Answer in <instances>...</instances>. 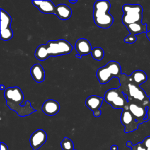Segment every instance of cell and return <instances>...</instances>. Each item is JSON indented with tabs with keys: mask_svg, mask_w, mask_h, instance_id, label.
Segmentation results:
<instances>
[{
	"mask_svg": "<svg viewBox=\"0 0 150 150\" xmlns=\"http://www.w3.org/2000/svg\"><path fill=\"white\" fill-rule=\"evenodd\" d=\"M1 89L2 90H4V89H5V86H4L3 85H1Z\"/></svg>",
	"mask_w": 150,
	"mask_h": 150,
	"instance_id": "29",
	"label": "cell"
},
{
	"mask_svg": "<svg viewBox=\"0 0 150 150\" xmlns=\"http://www.w3.org/2000/svg\"><path fill=\"white\" fill-rule=\"evenodd\" d=\"M110 2L107 0L96 1L93 6V17L95 24L102 29L109 28L114 22V17L110 13Z\"/></svg>",
	"mask_w": 150,
	"mask_h": 150,
	"instance_id": "4",
	"label": "cell"
},
{
	"mask_svg": "<svg viewBox=\"0 0 150 150\" xmlns=\"http://www.w3.org/2000/svg\"><path fill=\"white\" fill-rule=\"evenodd\" d=\"M142 142L146 148H150V136L146 137Z\"/></svg>",
	"mask_w": 150,
	"mask_h": 150,
	"instance_id": "23",
	"label": "cell"
},
{
	"mask_svg": "<svg viewBox=\"0 0 150 150\" xmlns=\"http://www.w3.org/2000/svg\"><path fill=\"white\" fill-rule=\"evenodd\" d=\"M121 124L124 126V132L128 133L138 129L139 122L128 110H123L120 117Z\"/></svg>",
	"mask_w": 150,
	"mask_h": 150,
	"instance_id": "9",
	"label": "cell"
},
{
	"mask_svg": "<svg viewBox=\"0 0 150 150\" xmlns=\"http://www.w3.org/2000/svg\"><path fill=\"white\" fill-rule=\"evenodd\" d=\"M32 3L43 13H54L56 6L51 1H32Z\"/></svg>",
	"mask_w": 150,
	"mask_h": 150,
	"instance_id": "16",
	"label": "cell"
},
{
	"mask_svg": "<svg viewBox=\"0 0 150 150\" xmlns=\"http://www.w3.org/2000/svg\"><path fill=\"white\" fill-rule=\"evenodd\" d=\"M122 22L125 26L135 23L141 22L143 9L139 4H127L123 5Z\"/></svg>",
	"mask_w": 150,
	"mask_h": 150,
	"instance_id": "7",
	"label": "cell"
},
{
	"mask_svg": "<svg viewBox=\"0 0 150 150\" xmlns=\"http://www.w3.org/2000/svg\"><path fill=\"white\" fill-rule=\"evenodd\" d=\"M104 100L114 109L128 110V101L127 96L119 87L107 90L104 96Z\"/></svg>",
	"mask_w": 150,
	"mask_h": 150,
	"instance_id": "6",
	"label": "cell"
},
{
	"mask_svg": "<svg viewBox=\"0 0 150 150\" xmlns=\"http://www.w3.org/2000/svg\"><path fill=\"white\" fill-rule=\"evenodd\" d=\"M121 68L120 63L111 60L104 66L100 67L96 72V77L101 84L108 83L112 78H119L121 74Z\"/></svg>",
	"mask_w": 150,
	"mask_h": 150,
	"instance_id": "5",
	"label": "cell"
},
{
	"mask_svg": "<svg viewBox=\"0 0 150 150\" xmlns=\"http://www.w3.org/2000/svg\"><path fill=\"white\" fill-rule=\"evenodd\" d=\"M69 2H70V3H71V4H75L76 3H77V0H74V1H73V0H70V1H69Z\"/></svg>",
	"mask_w": 150,
	"mask_h": 150,
	"instance_id": "28",
	"label": "cell"
},
{
	"mask_svg": "<svg viewBox=\"0 0 150 150\" xmlns=\"http://www.w3.org/2000/svg\"><path fill=\"white\" fill-rule=\"evenodd\" d=\"M60 146L63 150H73L74 144L73 141L66 137L60 142Z\"/></svg>",
	"mask_w": 150,
	"mask_h": 150,
	"instance_id": "21",
	"label": "cell"
},
{
	"mask_svg": "<svg viewBox=\"0 0 150 150\" xmlns=\"http://www.w3.org/2000/svg\"><path fill=\"white\" fill-rule=\"evenodd\" d=\"M72 50L73 46L66 40H51L46 44L38 46L35 50V56L37 59L44 61L51 56L68 54Z\"/></svg>",
	"mask_w": 150,
	"mask_h": 150,
	"instance_id": "2",
	"label": "cell"
},
{
	"mask_svg": "<svg viewBox=\"0 0 150 150\" xmlns=\"http://www.w3.org/2000/svg\"><path fill=\"white\" fill-rule=\"evenodd\" d=\"M126 28L130 33L126 38H125L124 40L125 43L129 44L134 43L136 42V35H138L143 32H147V25L145 23L143 24L141 22L129 25L127 26Z\"/></svg>",
	"mask_w": 150,
	"mask_h": 150,
	"instance_id": "10",
	"label": "cell"
},
{
	"mask_svg": "<svg viewBox=\"0 0 150 150\" xmlns=\"http://www.w3.org/2000/svg\"><path fill=\"white\" fill-rule=\"evenodd\" d=\"M54 15L63 21L68 20L72 15L71 9L64 4H60L56 6Z\"/></svg>",
	"mask_w": 150,
	"mask_h": 150,
	"instance_id": "17",
	"label": "cell"
},
{
	"mask_svg": "<svg viewBox=\"0 0 150 150\" xmlns=\"http://www.w3.org/2000/svg\"><path fill=\"white\" fill-rule=\"evenodd\" d=\"M120 89L127 96L128 103H135L141 104L145 107L150 105V96H148L140 86L132 82L129 76L122 73L118 78Z\"/></svg>",
	"mask_w": 150,
	"mask_h": 150,
	"instance_id": "3",
	"label": "cell"
},
{
	"mask_svg": "<svg viewBox=\"0 0 150 150\" xmlns=\"http://www.w3.org/2000/svg\"><path fill=\"white\" fill-rule=\"evenodd\" d=\"M30 74L37 83H42L45 80V72L42 66L39 63L33 64L30 68Z\"/></svg>",
	"mask_w": 150,
	"mask_h": 150,
	"instance_id": "18",
	"label": "cell"
},
{
	"mask_svg": "<svg viewBox=\"0 0 150 150\" xmlns=\"http://www.w3.org/2000/svg\"><path fill=\"white\" fill-rule=\"evenodd\" d=\"M111 150H118V147L116 145H113L110 148Z\"/></svg>",
	"mask_w": 150,
	"mask_h": 150,
	"instance_id": "26",
	"label": "cell"
},
{
	"mask_svg": "<svg viewBox=\"0 0 150 150\" xmlns=\"http://www.w3.org/2000/svg\"><path fill=\"white\" fill-rule=\"evenodd\" d=\"M128 76L132 82L139 86L142 83H145L147 80V76L146 73L141 70L134 71L131 75Z\"/></svg>",
	"mask_w": 150,
	"mask_h": 150,
	"instance_id": "19",
	"label": "cell"
},
{
	"mask_svg": "<svg viewBox=\"0 0 150 150\" xmlns=\"http://www.w3.org/2000/svg\"><path fill=\"white\" fill-rule=\"evenodd\" d=\"M146 36L148 38V39L150 40V30L149 31H148L146 33Z\"/></svg>",
	"mask_w": 150,
	"mask_h": 150,
	"instance_id": "27",
	"label": "cell"
},
{
	"mask_svg": "<svg viewBox=\"0 0 150 150\" xmlns=\"http://www.w3.org/2000/svg\"><path fill=\"white\" fill-rule=\"evenodd\" d=\"M60 106L58 101L53 99L46 100L42 106V110L47 115L53 116L57 114Z\"/></svg>",
	"mask_w": 150,
	"mask_h": 150,
	"instance_id": "15",
	"label": "cell"
},
{
	"mask_svg": "<svg viewBox=\"0 0 150 150\" xmlns=\"http://www.w3.org/2000/svg\"><path fill=\"white\" fill-rule=\"evenodd\" d=\"M128 110L131 112L139 124L147 121L146 107L145 106L135 103H128Z\"/></svg>",
	"mask_w": 150,
	"mask_h": 150,
	"instance_id": "12",
	"label": "cell"
},
{
	"mask_svg": "<svg viewBox=\"0 0 150 150\" xmlns=\"http://www.w3.org/2000/svg\"><path fill=\"white\" fill-rule=\"evenodd\" d=\"M75 50L77 54L76 57L81 59L83 56L87 55L91 53L92 47L90 42L84 38H80L77 39L74 45Z\"/></svg>",
	"mask_w": 150,
	"mask_h": 150,
	"instance_id": "14",
	"label": "cell"
},
{
	"mask_svg": "<svg viewBox=\"0 0 150 150\" xmlns=\"http://www.w3.org/2000/svg\"><path fill=\"white\" fill-rule=\"evenodd\" d=\"M12 18L10 15L1 8V39L7 41L12 39L13 35L11 28Z\"/></svg>",
	"mask_w": 150,
	"mask_h": 150,
	"instance_id": "8",
	"label": "cell"
},
{
	"mask_svg": "<svg viewBox=\"0 0 150 150\" xmlns=\"http://www.w3.org/2000/svg\"><path fill=\"white\" fill-rule=\"evenodd\" d=\"M73 150H74V149H73Z\"/></svg>",
	"mask_w": 150,
	"mask_h": 150,
	"instance_id": "30",
	"label": "cell"
},
{
	"mask_svg": "<svg viewBox=\"0 0 150 150\" xmlns=\"http://www.w3.org/2000/svg\"><path fill=\"white\" fill-rule=\"evenodd\" d=\"M1 150H8L7 145L2 142H1Z\"/></svg>",
	"mask_w": 150,
	"mask_h": 150,
	"instance_id": "25",
	"label": "cell"
},
{
	"mask_svg": "<svg viewBox=\"0 0 150 150\" xmlns=\"http://www.w3.org/2000/svg\"><path fill=\"white\" fill-rule=\"evenodd\" d=\"M104 97L96 95H91L88 97L85 101V104L88 109L93 111V115L98 118L101 114L100 108L102 105Z\"/></svg>",
	"mask_w": 150,
	"mask_h": 150,
	"instance_id": "11",
	"label": "cell"
},
{
	"mask_svg": "<svg viewBox=\"0 0 150 150\" xmlns=\"http://www.w3.org/2000/svg\"><path fill=\"white\" fill-rule=\"evenodd\" d=\"M126 145L128 147H130L131 150H146V148L142 144V142H139L136 145H133L131 141H128L127 142Z\"/></svg>",
	"mask_w": 150,
	"mask_h": 150,
	"instance_id": "22",
	"label": "cell"
},
{
	"mask_svg": "<svg viewBox=\"0 0 150 150\" xmlns=\"http://www.w3.org/2000/svg\"><path fill=\"white\" fill-rule=\"evenodd\" d=\"M146 115H147L146 121L150 120V105L146 107Z\"/></svg>",
	"mask_w": 150,
	"mask_h": 150,
	"instance_id": "24",
	"label": "cell"
},
{
	"mask_svg": "<svg viewBox=\"0 0 150 150\" xmlns=\"http://www.w3.org/2000/svg\"><path fill=\"white\" fill-rule=\"evenodd\" d=\"M4 97L6 104L11 109L16 112L19 117H26L36 111L29 101H26L24 105L21 103L24 100V94L19 87H10L5 90Z\"/></svg>",
	"mask_w": 150,
	"mask_h": 150,
	"instance_id": "1",
	"label": "cell"
},
{
	"mask_svg": "<svg viewBox=\"0 0 150 150\" xmlns=\"http://www.w3.org/2000/svg\"><path fill=\"white\" fill-rule=\"evenodd\" d=\"M46 139L47 134L46 132L42 129H38L30 135V145L33 150H38L46 142Z\"/></svg>",
	"mask_w": 150,
	"mask_h": 150,
	"instance_id": "13",
	"label": "cell"
},
{
	"mask_svg": "<svg viewBox=\"0 0 150 150\" xmlns=\"http://www.w3.org/2000/svg\"><path fill=\"white\" fill-rule=\"evenodd\" d=\"M92 57L97 61H100L104 56V51L100 47H95L91 51Z\"/></svg>",
	"mask_w": 150,
	"mask_h": 150,
	"instance_id": "20",
	"label": "cell"
}]
</instances>
